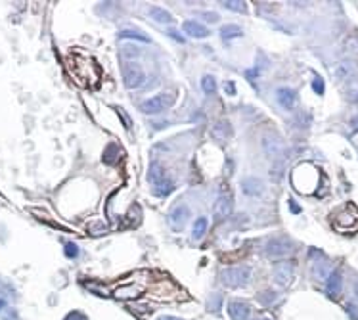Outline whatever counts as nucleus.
Segmentation results:
<instances>
[{
	"label": "nucleus",
	"instance_id": "obj_26",
	"mask_svg": "<svg viewBox=\"0 0 358 320\" xmlns=\"http://www.w3.org/2000/svg\"><path fill=\"white\" fill-rule=\"evenodd\" d=\"M312 89H314V92H316V94H320V96H322V94H324V90H325L324 81H322L320 77H316V79H314V83H312Z\"/></svg>",
	"mask_w": 358,
	"mask_h": 320
},
{
	"label": "nucleus",
	"instance_id": "obj_35",
	"mask_svg": "<svg viewBox=\"0 0 358 320\" xmlns=\"http://www.w3.org/2000/svg\"><path fill=\"white\" fill-rule=\"evenodd\" d=\"M355 293H357V297H358V282L355 284Z\"/></svg>",
	"mask_w": 358,
	"mask_h": 320
},
{
	"label": "nucleus",
	"instance_id": "obj_25",
	"mask_svg": "<svg viewBox=\"0 0 358 320\" xmlns=\"http://www.w3.org/2000/svg\"><path fill=\"white\" fill-rule=\"evenodd\" d=\"M222 6H224L226 10H232V12H241V14L247 10L245 2H238V0H224V2H222Z\"/></svg>",
	"mask_w": 358,
	"mask_h": 320
},
{
	"label": "nucleus",
	"instance_id": "obj_21",
	"mask_svg": "<svg viewBox=\"0 0 358 320\" xmlns=\"http://www.w3.org/2000/svg\"><path fill=\"white\" fill-rule=\"evenodd\" d=\"M243 31H241V27H238V25H232V23H228L224 25L222 29H221V36L224 38V40H230V38H238V36H241Z\"/></svg>",
	"mask_w": 358,
	"mask_h": 320
},
{
	"label": "nucleus",
	"instance_id": "obj_12",
	"mask_svg": "<svg viewBox=\"0 0 358 320\" xmlns=\"http://www.w3.org/2000/svg\"><path fill=\"white\" fill-rule=\"evenodd\" d=\"M241 192L249 196V197H257L264 192V184L257 177H247V178L241 180Z\"/></svg>",
	"mask_w": 358,
	"mask_h": 320
},
{
	"label": "nucleus",
	"instance_id": "obj_33",
	"mask_svg": "<svg viewBox=\"0 0 358 320\" xmlns=\"http://www.w3.org/2000/svg\"><path fill=\"white\" fill-rule=\"evenodd\" d=\"M159 320H182V319H176V317H161Z\"/></svg>",
	"mask_w": 358,
	"mask_h": 320
},
{
	"label": "nucleus",
	"instance_id": "obj_5",
	"mask_svg": "<svg viewBox=\"0 0 358 320\" xmlns=\"http://www.w3.org/2000/svg\"><path fill=\"white\" fill-rule=\"evenodd\" d=\"M123 81H125V87L129 90L134 89H140L144 83H146V71L142 69V65L138 62H127L123 65Z\"/></svg>",
	"mask_w": 358,
	"mask_h": 320
},
{
	"label": "nucleus",
	"instance_id": "obj_13",
	"mask_svg": "<svg viewBox=\"0 0 358 320\" xmlns=\"http://www.w3.org/2000/svg\"><path fill=\"white\" fill-rule=\"evenodd\" d=\"M249 313H251V309L243 301H230V305H228V315L232 320H247Z\"/></svg>",
	"mask_w": 358,
	"mask_h": 320
},
{
	"label": "nucleus",
	"instance_id": "obj_2",
	"mask_svg": "<svg viewBox=\"0 0 358 320\" xmlns=\"http://www.w3.org/2000/svg\"><path fill=\"white\" fill-rule=\"evenodd\" d=\"M251 280V268L249 267H232V268H224L221 272V282L226 288H243L247 286V282Z\"/></svg>",
	"mask_w": 358,
	"mask_h": 320
},
{
	"label": "nucleus",
	"instance_id": "obj_23",
	"mask_svg": "<svg viewBox=\"0 0 358 320\" xmlns=\"http://www.w3.org/2000/svg\"><path fill=\"white\" fill-rule=\"evenodd\" d=\"M345 50L349 54H358V33H353L345 40Z\"/></svg>",
	"mask_w": 358,
	"mask_h": 320
},
{
	"label": "nucleus",
	"instance_id": "obj_36",
	"mask_svg": "<svg viewBox=\"0 0 358 320\" xmlns=\"http://www.w3.org/2000/svg\"><path fill=\"white\" fill-rule=\"evenodd\" d=\"M255 320H268V319H255Z\"/></svg>",
	"mask_w": 358,
	"mask_h": 320
},
{
	"label": "nucleus",
	"instance_id": "obj_32",
	"mask_svg": "<svg viewBox=\"0 0 358 320\" xmlns=\"http://www.w3.org/2000/svg\"><path fill=\"white\" fill-rule=\"evenodd\" d=\"M290 207H291V211H293V213H299V207L295 205V201H293V199H291V201H290Z\"/></svg>",
	"mask_w": 358,
	"mask_h": 320
},
{
	"label": "nucleus",
	"instance_id": "obj_29",
	"mask_svg": "<svg viewBox=\"0 0 358 320\" xmlns=\"http://www.w3.org/2000/svg\"><path fill=\"white\" fill-rule=\"evenodd\" d=\"M65 320H86V319H85L83 315H79V313H71Z\"/></svg>",
	"mask_w": 358,
	"mask_h": 320
},
{
	"label": "nucleus",
	"instance_id": "obj_27",
	"mask_svg": "<svg viewBox=\"0 0 358 320\" xmlns=\"http://www.w3.org/2000/svg\"><path fill=\"white\" fill-rule=\"evenodd\" d=\"M65 255L71 257V259L77 257L79 255V248H77L75 244H65Z\"/></svg>",
	"mask_w": 358,
	"mask_h": 320
},
{
	"label": "nucleus",
	"instance_id": "obj_10",
	"mask_svg": "<svg viewBox=\"0 0 358 320\" xmlns=\"http://www.w3.org/2000/svg\"><path fill=\"white\" fill-rule=\"evenodd\" d=\"M357 71L358 67L353 60H343V62H339V64L335 65L333 75H335L337 81H349V79H353L357 75Z\"/></svg>",
	"mask_w": 358,
	"mask_h": 320
},
{
	"label": "nucleus",
	"instance_id": "obj_22",
	"mask_svg": "<svg viewBox=\"0 0 358 320\" xmlns=\"http://www.w3.org/2000/svg\"><path fill=\"white\" fill-rule=\"evenodd\" d=\"M201 89H203L205 94H215V92H217V81H215V77L205 75V77L201 79Z\"/></svg>",
	"mask_w": 358,
	"mask_h": 320
},
{
	"label": "nucleus",
	"instance_id": "obj_11",
	"mask_svg": "<svg viewBox=\"0 0 358 320\" xmlns=\"http://www.w3.org/2000/svg\"><path fill=\"white\" fill-rule=\"evenodd\" d=\"M276 100L284 109H293L297 104V92L290 87H280L276 90Z\"/></svg>",
	"mask_w": 358,
	"mask_h": 320
},
{
	"label": "nucleus",
	"instance_id": "obj_17",
	"mask_svg": "<svg viewBox=\"0 0 358 320\" xmlns=\"http://www.w3.org/2000/svg\"><path fill=\"white\" fill-rule=\"evenodd\" d=\"M341 288H343V276H341V272L339 270H331V274L325 280V291L331 297H337L341 293Z\"/></svg>",
	"mask_w": 358,
	"mask_h": 320
},
{
	"label": "nucleus",
	"instance_id": "obj_30",
	"mask_svg": "<svg viewBox=\"0 0 358 320\" xmlns=\"http://www.w3.org/2000/svg\"><path fill=\"white\" fill-rule=\"evenodd\" d=\"M169 35H170L174 40H178V42H184V38H182V36H180V35H178L176 31H172V29H170V31H169Z\"/></svg>",
	"mask_w": 358,
	"mask_h": 320
},
{
	"label": "nucleus",
	"instance_id": "obj_4",
	"mask_svg": "<svg viewBox=\"0 0 358 320\" xmlns=\"http://www.w3.org/2000/svg\"><path fill=\"white\" fill-rule=\"evenodd\" d=\"M293 251V242L286 236H276V238H270L264 246V253L270 259H282V257L291 255Z\"/></svg>",
	"mask_w": 358,
	"mask_h": 320
},
{
	"label": "nucleus",
	"instance_id": "obj_20",
	"mask_svg": "<svg viewBox=\"0 0 358 320\" xmlns=\"http://www.w3.org/2000/svg\"><path fill=\"white\" fill-rule=\"evenodd\" d=\"M207 228H209V223H207V219H205V217H199V219H195V221H194V228H192V236H194V240H201V238L205 236Z\"/></svg>",
	"mask_w": 358,
	"mask_h": 320
},
{
	"label": "nucleus",
	"instance_id": "obj_1",
	"mask_svg": "<svg viewBox=\"0 0 358 320\" xmlns=\"http://www.w3.org/2000/svg\"><path fill=\"white\" fill-rule=\"evenodd\" d=\"M148 180H150V184L153 186V194L159 196V197H165V196H169V194L174 190L172 180L165 175V171H163L157 163H153V165L150 167Z\"/></svg>",
	"mask_w": 358,
	"mask_h": 320
},
{
	"label": "nucleus",
	"instance_id": "obj_14",
	"mask_svg": "<svg viewBox=\"0 0 358 320\" xmlns=\"http://www.w3.org/2000/svg\"><path fill=\"white\" fill-rule=\"evenodd\" d=\"M211 136H213L217 142H224V140H228V138L232 136V125H230V121H226V119L217 121V123L211 127Z\"/></svg>",
	"mask_w": 358,
	"mask_h": 320
},
{
	"label": "nucleus",
	"instance_id": "obj_8",
	"mask_svg": "<svg viewBox=\"0 0 358 320\" xmlns=\"http://www.w3.org/2000/svg\"><path fill=\"white\" fill-rule=\"evenodd\" d=\"M262 148H264V154L268 156V160L272 161H278L280 158H284V152H286L284 142L276 134H270V136L266 134L262 138Z\"/></svg>",
	"mask_w": 358,
	"mask_h": 320
},
{
	"label": "nucleus",
	"instance_id": "obj_6",
	"mask_svg": "<svg viewBox=\"0 0 358 320\" xmlns=\"http://www.w3.org/2000/svg\"><path fill=\"white\" fill-rule=\"evenodd\" d=\"M333 226L339 230V232H353L358 228V213L355 209H345L341 213L335 215L333 219Z\"/></svg>",
	"mask_w": 358,
	"mask_h": 320
},
{
	"label": "nucleus",
	"instance_id": "obj_24",
	"mask_svg": "<svg viewBox=\"0 0 358 320\" xmlns=\"http://www.w3.org/2000/svg\"><path fill=\"white\" fill-rule=\"evenodd\" d=\"M117 36H119V38H136V40H140V42H148V36H144L142 33H138V31H132V29H123Z\"/></svg>",
	"mask_w": 358,
	"mask_h": 320
},
{
	"label": "nucleus",
	"instance_id": "obj_9",
	"mask_svg": "<svg viewBox=\"0 0 358 320\" xmlns=\"http://www.w3.org/2000/svg\"><path fill=\"white\" fill-rule=\"evenodd\" d=\"M188 219H190V209H188V205H182V203L176 205L169 213V224L172 230H182L188 223Z\"/></svg>",
	"mask_w": 358,
	"mask_h": 320
},
{
	"label": "nucleus",
	"instance_id": "obj_3",
	"mask_svg": "<svg viewBox=\"0 0 358 320\" xmlns=\"http://www.w3.org/2000/svg\"><path fill=\"white\" fill-rule=\"evenodd\" d=\"M176 102V96L174 94H155L152 96L150 100L142 102L140 104V111L146 113V115H159L163 111H167L170 106H174Z\"/></svg>",
	"mask_w": 358,
	"mask_h": 320
},
{
	"label": "nucleus",
	"instance_id": "obj_19",
	"mask_svg": "<svg viewBox=\"0 0 358 320\" xmlns=\"http://www.w3.org/2000/svg\"><path fill=\"white\" fill-rule=\"evenodd\" d=\"M148 14H150V18L155 19L157 23H172V16H170L167 10L159 8V6H152V8L148 10Z\"/></svg>",
	"mask_w": 358,
	"mask_h": 320
},
{
	"label": "nucleus",
	"instance_id": "obj_15",
	"mask_svg": "<svg viewBox=\"0 0 358 320\" xmlns=\"http://www.w3.org/2000/svg\"><path fill=\"white\" fill-rule=\"evenodd\" d=\"M182 29L186 35H190L192 38H207L211 31L203 25V23H199V21H192V19H188V21H184V25H182Z\"/></svg>",
	"mask_w": 358,
	"mask_h": 320
},
{
	"label": "nucleus",
	"instance_id": "obj_34",
	"mask_svg": "<svg viewBox=\"0 0 358 320\" xmlns=\"http://www.w3.org/2000/svg\"><path fill=\"white\" fill-rule=\"evenodd\" d=\"M4 307H6V301H4V299H2V297H0V311H2V309H4Z\"/></svg>",
	"mask_w": 358,
	"mask_h": 320
},
{
	"label": "nucleus",
	"instance_id": "obj_28",
	"mask_svg": "<svg viewBox=\"0 0 358 320\" xmlns=\"http://www.w3.org/2000/svg\"><path fill=\"white\" fill-rule=\"evenodd\" d=\"M201 16H203V18H207V19H209L211 23H215V21H219V16H217L215 12H205V14H201Z\"/></svg>",
	"mask_w": 358,
	"mask_h": 320
},
{
	"label": "nucleus",
	"instance_id": "obj_31",
	"mask_svg": "<svg viewBox=\"0 0 358 320\" xmlns=\"http://www.w3.org/2000/svg\"><path fill=\"white\" fill-rule=\"evenodd\" d=\"M351 127H353V130H358V117H355V119L351 121Z\"/></svg>",
	"mask_w": 358,
	"mask_h": 320
},
{
	"label": "nucleus",
	"instance_id": "obj_18",
	"mask_svg": "<svg viewBox=\"0 0 358 320\" xmlns=\"http://www.w3.org/2000/svg\"><path fill=\"white\" fill-rule=\"evenodd\" d=\"M140 293H142V286H138V284H127V286H121V288L115 289V297H121V299L138 297Z\"/></svg>",
	"mask_w": 358,
	"mask_h": 320
},
{
	"label": "nucleus",
	"instance_id": "obj_16",
	"mask_svg": "<svg viewBox=\"0 0 358 320\" xmlns=\"http://www.w3.org/2000/svg\"><path fill=\"white\" fill-rule=\"evenodd\" d=\"M232 197L228 196V194H221L219 197H217V203H215V215L219 217V219H226L232 215Z\"/></svg>",
	"mask_w": 358,
	"mask_h": 320
},
{
	"label": "nucleus",
	"instance_id": "obj_7",
	"mask_svg": "<svg viewBox=\"0 0 358 320\" xmlns=\"http://www.w3.org/2000/svg\"><path fill=\"white\" fill-rule=\"evenodd\" d=\"M293 276H295V263L293 261H284V263H278L276 265V268H274V282L280 288L290 286Z\"/></svg>",
	"mask_w": 358,
	"mask_h": 320
}]
</instances>
